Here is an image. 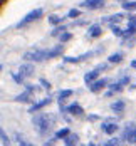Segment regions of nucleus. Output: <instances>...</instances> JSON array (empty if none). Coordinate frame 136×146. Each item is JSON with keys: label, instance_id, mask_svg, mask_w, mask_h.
I'll return each instance as SVG.
<instances>
[{"label": "nucleus", "instance_id": "nucleus-1", "mask_svg": "<svg viewBox=\"0 0 136 146\" xmlns=\"http://www.w3.org/2000/svg\"><path fill=\"white\" fill-rule=\"evenodd\" d=\"M34 114H35V113H34ZM32 123H34V126L39 129L40 134H45V133L52 128L54 117L49 116V114H45V113H39V114H35V116L32 117Z\"/></svg>", "mask_w": 136, "mask_h": 146}, {"label": "nucleus", "instance_id": "nucleus-2", "mask_svg": "<svg viewBox=\"0 0 136 146\" xmlns=\"http://www.w3.org/2000/svg\"><path fill=\"white\" fill-rule=\"evenodd\" d=\"M44 15V9H34V10H30L27 15H24V19L20 20V22H17V29H20V27H25V25H29V24H32V22H35V20H39L40 17Z\"/></svg>", "mask_w": 136, "mask_h": 146}, {"label": "nucleus", "instance_id": "nucleus-3", "mask_svg": "<svg viewBox=\"0 0 136 146\" xmlns=\"http://www.w3.org/2000/svg\"><path fill=\"white\" fill-rule=\"evenodd\" d=\"M24 59L29 60V62H40V60H45V59H47V50H42V49L29 50V52L24 54Z\"/></svg>", "mask_w": 136, "mask_h": 146}, {"label": "nucleus", "instance_id": "nucleus-4", "mask_svg": "<svg viewBox=\"0 0 136 146\" xmlns=\"http://www.w3.org/2000/svg\"><path fill=\"white\" fill-rule=\"evenodd\" d=\"M121 139L126 141V143H136V124H133V123L128 124L124 128V131H123Z\"/></svg>", "mask_w": 136, "mask_h": 146}, {"label": "nucleus", "instance_id": "nucleus-5", "mask_svg": "<svg viewBox=\"0 0 136 146\" xmlns=\"http://www.w3.org/2000/svg\"><path fill=\"white\" fill-rule=\"evenodd\" d=\"M106 84H107V79H96V81L88 84V88H89L91 92H99L106 88Z\"/></svg>", "mask_w": 136, "mask_h": 146}, {"label": "nucleus", "instance_id": "nucleus-6", "mask_svg": "<svg viewBox=\"0 0 136 146\" xmlns=\"http://www.w3.org/2000/svg\"><path fill=\"white\" fill-rule=\"evenodd\" d=\"M34 71H35V69H34V66L30 64L29 60H27L25 64H22V66L19 67V74H20V76H22L24 79H27V77H30V76L34 74Z\"/></svg>", "mask_w": 136, "mask_h": 146}, {"label": "nucleus", "instance_id": "nucleus-7", "mask_svg": "<svg viewBox=\"0 0 136 146\" xmlns=\"http://www.w3.org/2000/svg\"><path fill=\"white\" fill-rule=\"evenodd\" d=\"M66 113H69V114H72V116H82V114H84V109L81 108V104L72 102V104H69V106L66 108Z\"/></svg>", "mask_w": 136, "mask_h": 146}, {"label": "nucleus", "instance_id": "nucleus-8", "mask_svg": "<svg viewBox=\"0 0 136 146\" xmlns=\"http://www.w3.org/2000/svg\"><path fill=\"white\" fill-rule=\"evenodd\" d=\"M50 101H52L50 98H45V99H42V101H39V102H34V104L29 108V113H30V114H34V113L40 111V109H42V108H45L47 104H50Z\"/></svg>", "mask_w": 136, "mask_h": 146}, {"label": "nucleus", "instance_id": "nucleus-9", "mask_svg": "<svg viewBox=\"0 0 136 146\" xmlns=\"http://www.w3.org/2000/svg\"><path fill=\"white\" fill-rule=\"evenodd\" d=\"M81 5H82L84 9L96 10V9H99V7H103V5H104V0H84Z\"/></svg>", "mask_w": 136, "mask_h": 146}, {"label": "nucleus", "instance_id": "nucleus-10", "mask_svg": "<svg viewBox=\"0 0 136 146\" xmlns=\"http://www.w3.org/2000/svg\"><path fill=\"white\" fill-rule=\"evenodd\" d=\"M103 35V27L101 25H91L89 30H88V37H91V39H98V37H101Z\"/></svg>", "mask_w": 136, "mask_h": 146}, {"label": "nucleus", "instance_id": "nucleus-11", "mask_svg": "<svg viewBox=\"0 0 136 146\" xmlns=\"http://www.w3.org/2000/svg\"><path fill=\"white\" fill-rule=\"evenodd\" d=\"M92 56V52H86V54H82V56H77V57H62L64 59V62H67V64H77V62H81V60H84V59H88Z\"/></svg>", "mask_w": 136, "mask_h": 146}, {"label": "nucleus", "instance_id": "nucleus-12", "mask_svg": "<svg viewBox=\"0 0 136 146\" xmlns=\"http://www.w3.org/2000/svg\"><path fill=\"white\" fill-rule=\"evenodd\" d=\"M101 128H103V131H104L106 134H114V133L118 131V128H119V126H118L116 123H103V126H101Z\"/></svg>", "mask_w": 136, "mask_h": 146}, {"label": "nucleus", "instance_id": "nucleus-13", "mask_svg": "<svg viewBox=\"0 0 136 146\" xmlns=\"http://www.w3.org/2000/svg\"><path fill=\"white\" fill-rule=\"evenodd\" d=\"M77 143H79V136H77V134H74V133H69V134L64 138V145H67V146L77 145Z\"/></svg>", "mask_w": 136, "mask_h": 146}, {"label": "nucleus", "instance_id": "nucleus-14", "mask_svg": "<svg viewBox=\"0 0 136 146\" xmlns=\"http://www.w3.org/2000/svg\"><path fill=\"white\" fill-rule=\"evenodd\" d=\"M62 49H64V45H57V47L47 50V59H54V57H57V56H60L62 54Z\"/></svg>", "mask_w": 136, "mask_h": 146}, {"label": "nucleus", "instance_id": "nucleus-15", "mask_svg": "<svg viewBox=\"0 0 136 146\" xmlns=\"http://www.w3.org/2000/svg\"><path fill=\"white\" fill-rule=\"evenodd\" d=\"M98 76H99V69L91 71V72H88L86 76H84V82H86V84H89V82H92V81H96V79H98Z\"/></svg>", "mask_w": 136, "mask_h": 146}, {"label": "nucleus", "instance_id": "nucleus-16", "mask_svg": "<svg viewBox=\"0 0 136 146\" xmlns=\"http://www.w3.org/2000/svg\"><path fill=\"white\" fill-rule=\"evenodd\" d=\"M15 101H17V102H30V101H32V94L27 92V91H24L22 94L15 96Z\"/></svg>", "mask_w": 136, "mask_h": 146}, {"label": "nucleus", "instance_id": "nucleus-17", "mask_svg": "<svg viewBox=\"0 0 136 146\" xmlns=\"http://www.w3.org/2000/svg\"><path fill=\"white\" fill-rule=\"evenodd\" d=\"M111 109H113L114 113H123V111L126 109V104H124V101H114L111 104Z\"/></svg>", "mask_w": 136, "mask_h": 146}, {"label": "nucleus", "instance_id": "nucleus-18", "mask_svg": "<svg viewBox=\"0 0 136 146\" xmlns=\"http://www.w3.org/2000/svg\"><path fill=\"white\" fill-rule=\"evenodd\" d=\"M123 60V52H114V54H111L109 57H107V62L109 64H118Z\"/></svg>", "mask_w": 136, "mask_h": 146}, {"label": "nucleus", "instance_id": "nucleus-19", "mask_svg": "<svg viewBox=\"0 0 136 146\" xmlns=\"http://www.w3.org/2000/svg\"><path fill=\"white\" fill-rule=\"evenodd\" d=\"M121 19H123V14H114V15H111V17H106L104 19V22H107L109 25H114V22L118 24Z\"/></svg>", "mask_w": 136, "mask_h": 146}, {"label": "nucleus", "instance_id": "nucleus-20", "mask_svg": "<svg viewBox=\"0 0 136 146\" xmlns=\"http://www.w3.org/2000/svg\"><path fill=\"white\" fill-rule=\"evenodd\" d=\"M121 7H123V10H128V12L129 10H136V2L135 0H124Z\"/></svg>", "mask_w": 136, "mask_h": 146}, {"label": "nucleus", "instance_id": "nucleus-21", "mask_svg": "<svg viewBox=\"0 0 136 146\" xmlns=\"http://www.w3.org/2000/svg\"><path fill=\"white\" fill-rule=\"evenodd\" d=\"M69 128H62V129H59V131H56V134H54V139H64L67 134H69Z\"/></svg>", "mask_w": 136, "mask_h": 146}, {"label": "nucleus", "instance_id": "nucleus-22", "mask_svg": "<svg viewBox=\"0 0 136 146\" xmlns=\"http://www.w3.org/2000/svg\"><path fill=\"white\" fill-rule=\"evenodd\" d=\"M47 20H49V24H52V25H59V24H62V22H64V19H62V17H59V15H49V19H47Z\"/></svg>", "mask_w": 136, "mask_h": 146}, {"label": "nucleus", "instance_id": "nucleus-23", "mask_svg": "<svg viewBox=\"0 0 136 146\" xmlns=\"http://www.w3.org/2000/svg\"><path fill=\"white\" fill-rule=\"evenodd\" d=\"M74 94V91L72 89H64V91H60L59 92V99L62 101V99H67V98H71Z\"/></svg>", "mask_w": 136, "mask_h": 146}, {"label": "nucleus", "instance_id": "nucleus-24", "mask_svg": "<svg viewBox=\"0 0 136 146\" xmlns=\"http://www.w3.org/2000/svg\"><path fill=\"white\" fill-rule=\"evenodd\" d=\"M59 39H60V42H62V44H64V42H69V40L72 39V34H71V32H66V30H64L62 34H59Z\"/></svg>", "mask_w": 136, "mask_h": 146}, {"label": "nucleus", "instance_id": "nucleus-25", "mask_svg": "<svg viewBox=\"0 0 136 146\" xmlns=\"http://www.w3.org/2000/svg\"><path fill=\"white\" fill-rule=\"evenodd\" d=\"M64 30H66V25H62V24H59V25H57L56 29H54L52 32H50V35H52V37H57V35H59V34H62Z\"/></svg>", "mask_w": 136, "mask_h": 146}, {"label": "nucleus", "instance_id": "nucleus-26", "mask_svg": "<svg viewBox=\"0 0 136 146\" xmlns=\"http://www.w3.org/2000/svg\"><path fill=\"white\" fill-rule=\"evenodd\" d=\"M0 139H2L3 145H10V139H9V136H7V133L2 129V126H0Z\"/></svg>", "mask_w": 136, "mask_h": 146}, {"label": "nucleus", "instance_id": "nucleus-27", "mask_svg": "<svg viewBox=\"0 0 136 146\" xmlns=\"http://www.w3.org/2000/svg\"><path fill=\"white\" fill-rule=\"evenodd\" d=\"M81 15V10L79 9H71L69 12H67V17L69 19H76V17H79Z\"/></svg>", "mask_w": 136, "mask_h": 146}, {"label": "nucleus", "instance_id": "nucleus-28", "mask_svg": "<svg viewBox=\"0 0 136 146\" xmlns=\"http://www.w3.org/2000/svg\"><path fill=\"white\" fill-rule=\"evenodd\" d=\"M15 139H17V143L22 146H29V141H25V138L24 136H20V134H15Z\"/></svg>", "mask_w": 136, "mask_h": 146}, {"label": "nucleus", "instance_id": "nucleus-29", "mask_svg": "<svg viewBox=\"0 0 136 146\" xmlns=\"http://www.w3.org/2000/svg\"><path fill=\"white\" fill-rule=\"evenodd\" d=\"M12 79H14L15 82H19V84H22V82H24V77H22V76H20V74L17 72H12Z\"/></svg>", "mask_w": 136, "mask_h": 146}, {"label": "nucleus", "instance_id": "nucleus-30", "mask_svg": "<svg viewBox=\"0 0 136 146\" xmlns=\"http://www.w3.org/2000/svg\"><path fill=\"white\" fill-rule=\"evenodd\" d=\"M111 29H113V34L114 35H118V37H123V30L119 27H116V25H111Z\"/></svg>", "mask_w": 136, "mask_h": 146}, {"label": "nucleus", "instance_id": "nucleus-31", "mask_svg": "<svg viewBox=\"0 0 136 146\" xmlns=\"http://www.w3.org/2000/svg\"><path fill=\"white\" fill-rule=\"evenodd\" d=\"M104 145H106V146H116V145H119V139H118V138H113V139L106 141Z\"/></svg>", "mask_w": 136, "mask_h": 146}, {"label": "nucleus", "instance_id": "nucleus-32", "mask_svg": "<svg viewBox=\"0 0 136 146\" xmlns=\"http://www.w3.org/2000/svg\"><path fill=\"white\" fill-rule=\"evenodd\" d=\"M35 86H34V84H25V91H27V92H30V94H34V92H35Z\"/></svg>", "mask_w": 136, "mask_h": 146}, {"label": "nucleus", "instance_id": "nucleus-33", "mask_svg": "<svg viewBox=\"0 0 136 146\" xmlns=\"http://www.w3.org/2000/svg\"><path fill=\"white\" fill-rule=\"evenodd\" d=\"M39 82L42 84V88H44V89H50V82H49V81H45V79H40Z\"/></svg>", "mask_w": 136, "mask_h": 146}, {"label": "nucleus", "instance_id": "nucleus-34", "mask_svg": "<svg viewBox=\"0 0 136 146\" xmlns=\"http://www.w3.org/2000/svg\"><path fill=\"white\" fill-rule=\"evenodd\" d=\"M118 84H119V86H124V84H129V76H126V77H123V79H121V81L118 82Z\"/></svg>", "mask_w": 136, "mask_h": 146}, {"label": "nucleus", "instance_id": "nucleus-35", "mask_svg": "<svg viewBox=\"0 0 136 146\" xmlns=\"http://www.w3.org/2000/svg\"><path fill=\"white\" fill-rule=\"evenodd\" d=\"M129 66H131L133 69H136V59H135V60H131V62H129Z\"/></svg>", "mask_w": 136, "mask_h": 146}, {"label": "nucleus", "instance_id": "nucleus-36", "mask_svg": "<svg viewBox=\"0 0 136 146\" xmlns=\"http://www.w3.org/2000/svg\"><path fill=\"white\" fill-rule=\"evenodd\" d=\"M3 3H5V0H0V7H2V5H3Z\"/></svg>", "mask_w": 136, "mask_h": 146}]
</instances>
